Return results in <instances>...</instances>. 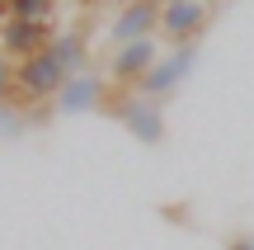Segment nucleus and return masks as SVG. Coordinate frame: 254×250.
<instances>
[{
    "mask_svg": "<svg viewBox=\"0 0 254 250\" xmlns=\"http://www.w3.org/2000/svg\"><path fill=\"white\" fill-rule=\"evenodd\" d=\"M19 109H24L19 99H14V104H0V137H19V132L28 128V118H24Z\"/></svg>",
    "mask_w": 254,
    "mask_h": 250,
    "instance_id": "nucleus-11",
    "label": "nucleus"
},
{
    "mask_svg": "<svg viewBox=\"0 0 254 250\" xmlns=\"http://www.w3.org/2000/svg\"><path fill=\"white\" fill-rule=\"evenodd\" d=\"M62 33L57 28V19H5V28H0V57H9V62H24V57H38L52 47V38Z\"/></svg>",
    "mask_w": 254,
    "mask_h": 250,
    "instance_id": "nucleus-4",
    "label": "nucleus"
},
{
    "mask_svg": "<svg viewBox=\"0 0 254 250\" xmlns=\"http://www.w3.org/2000/svg\"><path fill=\"white\" fill-rule=\"evenodd\" d=\"M221 250H254V236L250 232H236V236H226V246Z\"/></svg>",
    "mask_w": 254,
    "mask_h": 250,
    "instance_id": "nucleus-13",
    "label": "nucleus"
},
{
    "mask_svg": "<svg viewBox=\"0 0 254 250\" xmlns=\"http://www.w3.org/2000/svg\"><path fill=\"white\" fill-rule=\"evenodd\" d=\"M155 33H160V0H127L113 14V28H109L113 47L136 43V38H155Z\"/></svg>",
    "mask_w": 254,
    "mask_h": 250,
    "instance_id": "nucleus-7",
    "label": "nucleus"
},
{
    "mask_svg": "<svg viewBox=\"0 0 254 250\" xmlns=\"http://www.w3.org/2000/svg\"><path fill=\"white\" fill-rule=\"evenodd\" d=\"M104 99H109V81L99 71H75L66 76V85L57 90V113H99Z\"/></svg>",
    "mask_w": 254,
    "mask_h": 250,
    "instance_id": "nucleus-6",
    "label": "nucleus"
},
{
    "mask_svg": "<svg viewBox=\"0 0 254 250\" xmlns=\"http://www.w3.org/2000/svg\"><path fill=\"white\" fill-rule=\"evenodd\" d=\"M52 57L66 66V71H90V43H85L80 28H62V33L52 38Z\"/></svg>",
    "mask_w": 254,
    "mask_h": 250,
    "instance_id": "nucleus-9",
    "label": "nucleus"
},
{
    "mask_svg": "<svg viewBox=\"0 0 254 250\" xmlns=\"http://www.w3.org/2000/svg\"><path fill=\"white\" fill-rule=\"evenodd\" d=\"M66 66L52 57V47L38 57H24V62H14V90H19V104H47L57 99V90L66 85Z\"/></svg>",
    "mask_w": 254,
    "mask_h": 250,
    "instance_id": "nucleus-2",
    "label": "nucleus"
},
{
    "mask_svg": "<svg viewBox=\"0 0 254 250\" xmlns=\"http://www.w3.org/2000/svg\"><path fill=\"white\" fill-rule=\"evenodd\" d=\"M155 62H160V57H155V38H136V43H123V47H113L104 81H109L113 90H136Z\"/></svg>",
    "mask_w": 254,
    "mask_h": 250,
    "instance_id": "nucleus-5",
    "label": "nucleus"
},
{
    "mask_svg": "<svg viewBox=\"0 0 254 250\" xmlns=\"http://www.w3.org/2000/svg\"><path fill=\"white\" fill-rule=\"evenodd\" d=\"M19 90H14V62L9 57H0V104H14Z\"/></svg>",
    "mask_w": 254,
    "mask_h": 250,
    "instance_id": "nucleus-12",
    "label": "nucleus"
},
{
    "mask_svg": "<svg viewBox=\"0 0 254 250\" xmlns=\"http://www.w3.org/2000/svg\"><path fill=\"white\" fill-rule=\"evenodd\" d=\"M207 24H212V5L207 0H170V5H160V38L170 47L198 43V38L207 33Z\"/></svg>",
    "mask_w": 254,
    "mask_h": 250,
    "instance_id": "nucleus-3",
    "label": "nucleus"
},
{
    "mask_svg": "<svg viewBox=\"0 0 254 250\" xmlns=\"http://www.w3.org/2000/svg\"><path fill=\"white\" fill-rule=\"evenodd\" d=\"M5 19H9V0H0V24H5Z\"/></svg>",
    "mask_w": 254,
    "mask_h": 250,
    "instance_id": "nucleus-14",
    "label": "nucleus"
},
{
    "mask_svg": "<svg viewBox=\"0 0 254 250\" xmlns=\"http://www.w3.org/2000/svg\"><path fill=\"white\" fill-rule=\"evenodd\" d=\"M160 5H170V0H160Z\"/></svg>",
    "mask_w": 254,
    "mask_h": 250,
    "instance_id": "nucleus-15",
    "label": "nucleus"
},
{
    "mask_svg": "<svg viewBox=\"0 0 254 250\" xmlns=\"http://www.w3.org/2000/svg\"><path fill=\"white\" fill-rule=\"evenodd\" d=\"M104 118L123 123L127 132H132L136 142H146V147H155V142H165V113H160V99H146L141 90H113L109 85V99H104Z\"/></svg>",
    "mask_w": 254,
    "mask_h": 250,
    "instance_id": "nucleus-1",
    "label": "nucleus"
},
{
    "mask_svg": "<svg viewBox=\"0 0 254 250\" xmlns=\"http://www.w3.org/2000/svg\"><path fill=\"white\" fill-rule=\"evenodd\" d=\"M9 14L14 19H52L57 0H9Z\"/></svg>",
    "mask_w": 254,
    "mask_h": 250,
    "instance_id": "nucleus-10",
    "label": "nucleus"
},
{
    "mask_svg": "<svg viewBox=\"0 0 254 250\" xmlns=\"http://www.w3.org/2000/svg\"><path fill=\"white\" fill-rule=\"evenodd\" d=\"M193 57H198V43H189V47H174L170 57H160V62L146 71V81L136 85V90L146 94V99H165V94L174 90V85L184 81V76L193 71Z\"/></svg>",
    "mask_w": 254,
    "mask_h": 250,
    "instance_id": "nucleus-8",
    "label": "nucleus"
}]
</instances>
